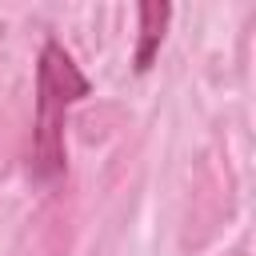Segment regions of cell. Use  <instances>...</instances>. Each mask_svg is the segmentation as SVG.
<instances>
[{
  "label": "cell",
  "instance_id": "6da1fadb",
  "mask_svg": "<svg viewBox=\"0 0 256 256\" xmlns=\"http://www.w3.org/2000/svg\"><path fill=\"white\" fill-rule=\"evenodd\" d=\"M84 96H88V76L56 40H48L40 48V68H36V124H32V176L40 184L64 176V116Z\"/></svg>",
  "mask_w": 256,
  "mask_h": 256
},
{
  "label": "cell",
  "instance_id": "7a4b0ae2",
  "mask_svg": "<svg viewBox=\"0 0 256 256\" xmlns=\"http://www.w3.org/2000/svg\"><path fill=\"white\" fill-rule=\"evenodd\" d=\"M172 8L168 4H140V44H136V68L148 72L160 40H164V24H168Z\"/></svg>",
  "mask_w": 256,
  "mask_h": 256
}]
</instances>
